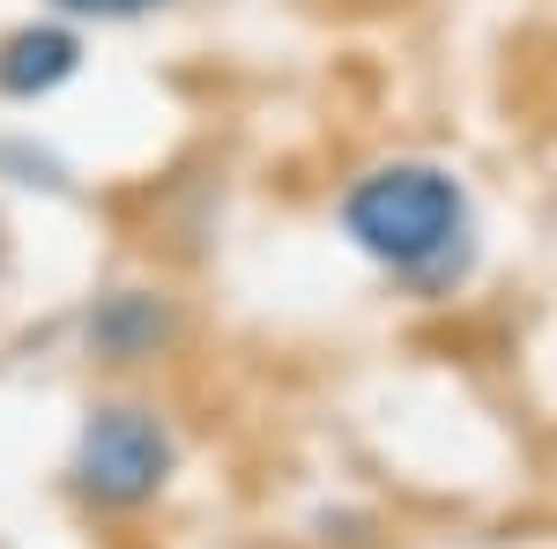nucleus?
<instances>
[{
	"label": "nucleus",
	"instance_id": "7",
	"mask_svg": "<svg viewBox=\"0 0 557 549\" xmlns=\"http://www.w3.org/2000/svg\"><path fill=\"white\" fill-rule=\"evenodd\" d=\"M0 283H8V223H0Z\"/></svg>",
	"mask_w": 557,
	"mask_h": 549
},
{
	"label": "nucleus",
	"instance_id": "6",
	"mask_svg": "<svg viewBox=\"0 0 557 549\" xmlns=\"http://www.w3.org/2000/svg\"><path fill=\"white\" fill-rule=\"evenodd\" d=\"M172 0H45V15H60V23H75V30H89V23H141V15H164Z\"/></svg>",
	"mask_w": 557,
	"mask_h": 549
},
{
	"label": "nucleus",
	"instance_id": "4",
	"mask_svg": "<svg viewBox=\"0 0 557 549\" xmlns=\"http://www.w3.org/2000/svg\"><path fill=\"white\" fill-rule=\"evenodd\" d=\"M83 30L60 15H30L15 30H0V97L8 104H45L83 75Z\"/></svg>",
	"mask_w": 557,
	"mask_h": 549
},
{
	"label": "nucleus",
	"instance_id": "5",
	"mask_svg": "<svg viewBox=\"0 0 557 549\" xmlns=\"http://www.w3.org/2000/svg\"><path fill=\"white\" fill-rule=\"evenodd\" d=\"M0 171H8V186H45V194L67 186V164L38 141H0Z\"/></svg>",
	"mask_w": 557,
	"mask_h": 549
},
{
	"label": "nucleus",
	"instance_id": "2",
	"mask_svg": "<svg viewBox=\"0 0 557 549\" xmlns=\"http://www.w3.org/2000/svg\"><path fill=\"white\" fill-rule=\"evenodd\" d=\"M178 475V431L157 401L141 394H104L89 401L83 423H75V446H67V498L97 520H134L149 512Z\"/></svg>",
	"mask_w": 557,
	"mask_h": 549
},
{
	"label": "nucleus",
	"instance_id": "1",
	"mask_svg": "<svg viewBox=\"0 0 557 549\" xmlns=\"http://www.w3.org/2000/svg\"><path fill=\"white\" fill-rule=\"evenodd\" d=\"M335 230L364 267H380L394 290L424 304L469 290L475 253H483L469 178L438 157H380L349 171L335 194Z\"/></svg>",
	"mask_w": 557,
	"mask_h": 549
},
{
	"label": "nucleus",
	"instance_id": "3",
	"mask_svg": "<svg viewBox=\"0 0 557 549\" xmlns=\"http://www.w3.org/2000/svg\"><path fill=\"white\" fill-rule=\"evenodd\" d=\"M186 335V312L172 290L157 283H112L104 297H89L83 312V357L104 372H141L157 357H172Z\"/></svg>",
	"mask_w": 557,
	"mask_h": 549
}]
</instances>
